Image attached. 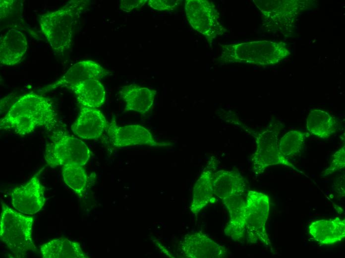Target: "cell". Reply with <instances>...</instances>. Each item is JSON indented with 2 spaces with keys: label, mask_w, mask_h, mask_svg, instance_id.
Returning a JSON list of instances; mask_svg holds the SVG:
<instances>
[{
  "label": "cell",
  "mask_w": 345,
  "mask_h": 258,
  "mask_svg": "<svg viewBox=\"0 0 345 258\" xmlns=\"http://www.w3.org/2000/svg\"><path fill=\"white\" fill-rule=\"evenodd\" d=\"M57 123V115L50 100L29 93L19 97L11 105L0 119V128L24 136L41 127L51 130Z\"/></svg>",
  "instance_id": "cell-1"
},
{
  "label": "cell",
  "mask_w": 345,
  "mask_h": 258,
  "mask_svg": "<svg viewBox=\"0 0 345 258\" xmlns=\"http://www.w3.org/2000/svg\"><path fill=\"white\" fill-rule=\"evenodd\" d=\"M87 5L86 0H72L56 11L39 15L41 31L58 55L63 56L70 48L77 22Z\"/></svg>",
  "instance_id": "cell-2"
},
{
  "label": "cell",
  "mask_w": 345,
  "mask_h": 258,
  "mask_svg": "<svg viewBox=\"0 0 345 258\" xmlns=\"http://www.w3.org/2000/svg\"><path fill=\"white\" fill-rule=\"evenodd\" d=\"M290 54L287 45L282 42L254 41L223 45L218 60L222 64L271 65L279 63Z\"/></svg>",
  "instance_id": "cell-3"
},
{
  "label": "cell",
  "mask_w": 345,
  "mask_h": 258,
  "mask_svg": "<svg viewBox=\"0 0 345 258\" xmlns=\"http://www.w3.org/2000/svg\"><path fill=\"white\" fill-rule=\"evenodd\" d=\"M0 237L16 258L35 251L32 238L33 218L12 209L1 201Z\"/></svg>",
  "instance_id": "cell-4"
},
{
  "label": "cell",
  "mask_w": 345,
  "mask_h": 258,
  "mask_svg": "<svg viewBox=\"0 0 345 258\" xmlns=\"http://www.w3.org/2000/svg\"><path fill=\"white\" fill-rule=\"evenodd\" d=\"M46 145L44 158L50 167L85 165L90 158L89 147L81 139L62 130H54Z\"/></svg>",
  "instance_id": "cell-5"
},
{
  "label": "cell",
  "mask_w": 345,
  "mask_h": 258,
  "mask_svg": "<svg viewBox=\"0 0 345 258\" xmlns=\"http://www.w3.org/2000/svg\"><path fill=\"white\" fill-rule=\"evenodd\" d=\"M280 129L279 125L271 123L263 131L253 133L256 148L251 161L252 171L255 176L263 173L267 168L276 165H285L297 170L279 150Z\"/></svg>",
  "instance_id": "cell-6"
},
{
  "label": "cell",
  "mask_w": 345,
  "mask_h": 258,
  "mask_svg": "<svg viewBox=\"0 0 345 258\" xmlns=\"http://www.w3.org/2000/svg\"><path fill=\"white\" fill-rule=\"evenodd\" d=\"M245 200L247 242L251 244L260 242L272 251V243L266 230L270 210L269 197L262 193L249 191Z\"/></svg>",
  "instance_id": "cell-7"
},
{
  "label": "cell",
  "mask_w": 345,
  "mask_h": 258,
  "mask_svg": "<svg viewBox=\"0 0 345 258\" xmlns=\"http://www.w3.org/2000/svg\"><path fill=\"white\" fill-rule=\"evenodd\" d=\"M185 11L191 27L203 35L209 43L223 35L227 29L222 25L220 14L212 2L206 0H187Z\"/></svg>",
  "instance_id": "cell-8"
},
{
  "label": "cell",
  "mask_w": 345,
  "mask_h": 258,
  "mask_svg": "<svg viewBox=\"0 0 345 258\" xmlns=\"http://www.w3.org/2000/svg\"><path fill=\"white\" fill-rule=\"evenodd\" d=\"M44 192L38 172L28 181L13 189L11 204L19 212L33 215L41 210L45 203Z\"/></svg>",
  "instance_id": "cell-9"
},
{
  "label": "cell",
  "mask_w": 345,
  "mask_h": 258,
  "mask_svg": "<svg viewBox=\"0 0 345 258\" xmlns=\"http://www.w3.org/2000/svg\"><path fill=\"white\" fill-rule=\"evenodd\" d=\"M106 131L110 140L115 147H124L137 145L152 146L168 145L167 143L157 141L151 132L139 125L118 126L115 120L109 124Z\"/></svg>",
  "instance_id": "cell-10"
},
{
  "label": "cell",
  "mask_w": 345,
  "mask_h": 258,
  "mask_svg": "<svg viewBox=\"0 0 345 258\" xmlns=\"http://www.w3.org/2000/svg\"><path fill=\"white\" fill-rule=\"evenodd\" d=\"M253 2L261 11L265 22L276 23L279 26L291 21L296 15L309 6L307 0H254ZM280 24V26H281Z\"/></svg>",
  "instance_id": "cell-11"
},
{
  "label": "cell",
  "mask_w": 345,
  "mask_h": 258,
  "mask_svg": "<svg viewBox=\"0 0 345 258\" xmlns=\"http://www.w3.org/2000/svg\"><path fill=\"white\" fill-rule=\"evenodd\" d=\"M111 74L100 64L91 60L78 62L70 67L59 79L43 89L48 92L58 88L66 87L90 79H100Z\"/></svg>",
  "instance_id": "cell-12"
},
{
  "label": "cell",
  "mask_w": 345,
  "mask_h": 258,
  "mask_svg": "<svg viewBox=\"0 0 345 258\" xmlns=\"http://www.w3.org/2000/svg\"><path fill=\"white\" fill-rule=\"evenodd\" d=\"M179 249L188 258H223L228 255L225 246L201 232L186 235L179 244Z\"/></svg>",
  "instance_id": "cell-13"
},
{
  "label": "cell",
  "mask_w": 345,
  "mask_h": 258,
  "mask_svg": "<svg viewBox=\"0 0 345 258\" xmlns=\"http://www.w3.org/2000/svg\"><path fill=\"white\" fill-rule=\"evenodd\" d=\"M109 125L105 116L97 108L80 107L77 119L71 126L79 138L93 139L100 137Z\"/></svg>",
  "instance_id": "cell-14"
},
{
  "label": "cell",
  "mask_w": 345,
  "mask_h": 258,
  "mask_svg": "<svg viewBox=\"0 0 345 258\" xmlns=\"http://www.w3.org/2000/svg\"><path fill=\"white\" fill-rule=\"evenodd\" d=\"M242 195H233L222 200L230 217L224 232L234 241H239L246 232V204L245 198Z\"/></svg>",
  "instance_id": "cell-15"
},
{
  "label": "cell",
  "mask_w": 345,
  "mask_h": 258,
  "mask_svg": "<svg viewBox=\"0 0 345 258\" xmlns=\"http://www.w3.org/2000/svg\"><path fill=\"white\" fill-rule=\"evenodd\" d=\"M28 48L25 35L21 31L11 28L1 38L0 63L14 65L20 63Z\"/></svg>",
  "instance_id": "cell-16"
},
{
  "label": "cell",
  "mask_w": 345,
  "mask_h": 258,
  "mask_svg": "<svg viewBox=\"0 0 345 258\" xmlns=\"http://www.w3.org/2000/svg\"><path fill=\"white\" fill-rule=\"evenodd\" d=\"M308 233L321 245L335 244L345 237V220L336 218L314 221L308 227Z\"/></svg>",
  "instance_id": "cell-17"
},
{
  "label": "cell",
  "mask_w": 345,
  "mask_h": 258,
  "mask_svg": "<svg viewBox=\"0 0 345 258\" xmlns=\"http://www.w3.org/2000/svg\"><path fill=\"white\" fill-rule=\"evenodd\" d=\"M212 187L214 194L223 200L233 195H243L246 185L239 172L221 170L213 173Z\"/></svg>",
  "instance_id": "cell-18"
},
{
  "label": "cell",
  "mask_w": 345,
  "mask_h": 258,
  "mask_svg": "<svg viewBox=\"0 0 345 258\" xmlns=\"http://www.w3.org/2000/svg\"><path fill=\"white\" fill-rule=\"evenodd\" d=\"M156 91L137 85L123 87L119 91L120 98L125 102V111L147 112L152 106Z\"/></svg>",
  "instance_id": "cell-19"
},
{
  "label": "cell",
  "mask_w": 345,
  "mask_h": 258,
  "mask_svg": "<svg viewBox=\"0 0 345 258\" xmlns=\"http://www.w3.org/2000/svg\"><path fill=\"white\" fill-rule=\"evenodd\" d=\"M68 88L74 93L80 107L97 109L105 102V88L99 79L85 81Z\"/></svg>",
  "instance_id": "cell-20"
},
{
  "label": "cell",
  "mask_w": 345,
  "mask_h": 258,
  "mask_svg": "<svg viewBox=\"0 0 345 258\" xmlns=\"http://www.w3.org/2000/svg\"><path fill=\"white\" fill-rule=\"evenodd\" d=\"M43 258H86L78 242L64 238L51 240L40 247Z\"/></svg>",
  "instance_id": "cell-21"
},
{
  "label": "cell",
  "mask_w": 345,
  "mask_h": 258,
  "mask_svg": "<svg viewBox=\"0 0 345 258\" xmlns=\"http://www.w3.org/2000/svg\"><path fill=\"white\" fill-rule=\"evenodd\" d=\"M306 126L307 130L312 134L326 139L336 132L338 123L335 117L327 111L314 109L308 114Z\"/></svg>",
  "instance_id": "cell-22"
},
{
  "label": "cell",
  "mask_w": 345,
  "mask_h": 258,
  "mask_svg": "<svg viewBox=\"0 0 345 258\" xmlns=\"http://www.w3.org/2000/svg\"><path fill=\"white\" fill-rule=\"evenodd\" d=\"M213 171L205 169L194 184L190 210L197 214L209 202L214 196L212 187Z\"/></svg>",
  "instance_id": "cell-23"
},
{
  "label": "cell",
  "mask_w": 345,
  "mask_h": 258,
  "mask_svg": "<svg viewBox=\"0 0 345 258\" xmlns=\"http://www.w3.org/2000/svg\"><path fill=\"white\" fill-rule=\"evenodd\" d=\"M62 176L64 183L78 196H81L88 182V176L84 168L71 164L63 166Z\"/></svg>",
  "instance_id": "cell-24"
},
{
  "label": "cell",
  "mask_w": 345,
  "mask_h": 258,
  "mask_svg": "<svg viewBox=\"0 0 345 258\" xmlns=\"http://www.w3.org/2000/svg\"><path fill=\"white\" fill-rule=\"evenodd\" d=\"M307 134L299 130H292L285 133L279 142V150L288 159L298 154L302 149Z\"/></svg>",
  "instance_id": "cell-25"
},
{
  "label": "cell",
  "mask_w": 345,
  "mask_h": 258,
  "mask_svg": "<svg viewBox=\"0 0 345 258\" xmlns=\"http://www.w3.org/2000/svg\"><path fill=\"white\" fill-rule=\"evenodd\" d=\"M345 166V146L344 145L333 154L330 165L322 172V175L328 176L343 169Z\"/></svg>",
  "instance_id": "cell-26"
},
{
  "label": "cell",
  "mask_w": 345,
  "mask_h": 258,
  "mask_svg": "<svg viewBox=\"0 0 345 258\" xmlns=\"http://www.w3.org/2000/svg\"><path fill=\"white\" fill-rule=\"evenodd\" d=\"M179 0H149L147 3L151 8L158 11L172 10L181 3Z\"/></svg>",
  "instance_id": "cell-27"
},
{
  "label": "cell",
  "mask_w": 345,
  "mask_h": 258,
  "mask_svg": "<svg viewBox=\"0 0 345 258\" xmlns=\"http://www.w3.org/2000/svg\"><path fill=\"white\" fill-rule=\"evenodd\" d=\"M120 8L125 12L139 8L147 1V0H122L119 1Z\"/></svg>",
  "instance_id": "cell-28"
}]
</instances>
